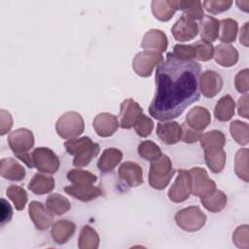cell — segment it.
Instances as JSON below:
<instances>
[{"label": "cell", "instance_id": "1", "mask_svg": "<svg viewBox=\"0 0 249 249\" xmlns=\"http://www.w3.org/2000/svg\"><path fill=\"white\" fill-rule=\"evenodd\" d=\"M200 70L196 60L181 59L167 53L165 59L157 66L156 92L149 106L150 115L160 121L172 120L198 100Z\"/></svg>", "mask_w": 249, "mask_h": 249}, {"label": "cell", "instance_id": "2", "mask_svg": "<svg viewBox=\"0 0 249 249\" xmlns=\"http://www.w3.org/2000/svg\"><path fill=\"white\" fill-rule=\"evenodd\" d=\"M64 148L68 154L74 156L73 164L76 167L87 166L100 151L99 145L88 136L69 139L64 142Z\"/></svg>", "mask_w": 249, "mask_h": 249}, {"label": "cell", "instance_id": "3", "mask_svg": "<svg viewBox=\"0 0 249 249\" xmlns=\"http://www.w3.org/2000/svg\"><path fill=\"white\" fill-rule=\"evenodd\" d=\"M175 174V170L172 166L171 160L164 154L153 160L149 170V184L156 190H163L169 184L172 176Z\"/></svg>", "mask_w": 249, "mask_h": 249}, {"label": "cell", "instance_id": "4", "mask_svg": "<svg viewBox=\"0 0 249 249\" xmlns=\"http://www.w3.org/2000/svg\"><path fill=\"white\" fill-rule=\"evenodd\" d=\"M85 129L83 117L75 112L69 111L62 114L55 124L57 134L63 139H74L79 137Z\"/></svg>", "mask_w": 249, "mask_h": 249}, {"label": "cell", "instance_id": "5", "mask_svg": "<svg viewBox=\"0 0 249 249\" xmlns=\"http://www.w3.org/2000/svg\"><path fill=\"white\" fill-rule=\"evenodd\" d=\"M177 226L185 231L194 232L199 231L206 222V215L198 206L191 205L185 207L175 214Z\"/></svg>", "mask_w": 249, "mask_h": 249}, {"label": "cell", "instance_id": "6", "mask_svg": "<svg viewBox=\"0 0 249 249\" xmlns=\"http://www.w3.org/2000/svg\"><path fill=\"white\" fill-rule=\"evenodd\" d=\"M163 61V55L154 51H143L134 56L132 60V68L140 77H149L154 68Z\"/></svg>", "mask_w": 249, "mask_h": 249}, {"label": "cell", "instance_id": "7", "mask_svg": "<svg viewBox=\"0 0 249 249\" xmlns=\"http://www.w3.org/2000/svg\"><path fill=\"white\" fill-rule=\"evenodd\" d=\"M34 167L40 172L53 174L59 168V159L56 154L50 148L38 147L31 153Z\"/></svg>", "mask_w": 249, "mask_h": 249}, {"label": "cell", "instance_id": "8", "mask_svg": "<svg viewBox=\"0 0 249 249\" xmlns=\"http://www.w3.org/2000/svg\"><path fill=\"white\" fill-rule=\"evenodd\" d=\"M192 179V194L199 198L211 195L216 190V183L208 176L202 167H193L189 170Z\"/></svg>", "mask_w": 249, "mask_h": 249}, {"label": "cell", "instance_id": "9", "mask_svg": "<svg viewBox=\"0 0 249 249\" xmlns=\"http://www.w3.org/2000/svg\"><path fill=\"white\" fill-rule=\"evenodd\" d=\"M192 193V179L189 170L179 169L177 177L168 190V198L175 202H183L187 200Z\"/></svg>", "mask_w": 249, "mask_h": 249}, {"label": "cell", "instance_id": "10", "mask_svg": "<svg viewBox=\"0 0 249 249\" xmlns=\"http://www.w3.org/2000/svg\"><path fill=\"white\" fill-rule=\"evenodd\" d=\"M8 143L16 157L27 154L34 146V135L31 130L20 127L8 135Z\"/></svg>", "mask_w": 249, "mask_h": 249}, {"label": "cell", "instance_id": "11", "mask_svg": "<svg viewBox=\"0 0 249 249\" xmlns=\"http://www.w3.org/2000/svg\"><path fill=\"white\" fill-rule=\"evenodd\" d=\"M223 79L220 74L212 70H206L199 75L198 88L199 91L206 98L216 96L223 88Z\"/></svg>", "mask_w": 249, "mask_h": 249}, {"label": "cell", "instance_id": "12", "mask_svg": "<svg viewBox=\"0 0 249 249\" xmlns=\"http://www.w3.org/2000/svg\"><path fill=\"white\" fill-rule=\"evenodd\" d=\"M143 114L142 107L132 98H126L121 103L120 126L129 129L134 126L137 119Z\"/></svg>", "mask_w": 249, "mask_h": 249}, {"label": "cell", "instance_id": "13", "mask_svg": "<svg viewBox=\"0 0 249 249\" xmlns=\"http://www.w3.org/2000/svg\"><path fill=\"white\" fill-rule=\"evenodd\" d=\"M172 35L179 42H187L194 39L198 33V24L196 20L182 15L171 28Z\"/></svg>", "mask_w": 249, "mask_h": 249}, {"label": "cell", "instance_id": "14", "mask_svg": "<svg viewBox=\"0 0 249 249\" xmlns=\"http://www.w3.org/2000/svg\"><path fill=\"white\" fill-rule=\"evenodd\" d=\"M119 178L130 188L143 184L142 167L134 161H124L118 169Z\"/></svg>", "mask_w": 249, "mask_h": 249}, {"label": "cell", "instance_id": "15", "mask_svg": "<svg viewBox=\"0 0 249 249\" xmlns=\"http://www.w3.org/2000/svg\"><path fill=\"white\" fill-rule=\"evenodd\" d=\"M28 214L39 231H46L50 228L53 222V214L48 210L47 206L37 200H33L29 203Z\"/></svg>", "mask_w": 249, "mask_h": 249}, {"label": "cell", "instance_id": "16", "mask_svg": "<svg viewBox=\"0 0 249 249\" xmlns=\"http://www.w3.org/2000/svg\"><path fill=\"white\" fill-rule=\"evenodd\" d=\"M119 125L118 117L107 112L99 113L92 122V126L100 137L112 136L117 131Z\"/></svg>", "mask_w": 249, "mask_h": 249}, {"label": "cell", "instance_id": "17", "mask_svg": "<svg viewBox=\"0 0 249 249\" xmlns=\"http://www.w3.org/2000/svg\"><path fill=\"white\" fill-rule=\"evenodd\" d=\"M157 134L164 144L173 145L181 140L182 126L175 121H160L157 124Z\"/></svg>", "mask_w": 249, "mask_h": 249}, {"label": "cell", "instance_id": "18", "mask_svg": "<svg viewBox=\"0 0 249 249\" xmlns=\"http://www.w3.org/2000/svg\"><path fill=\"white\" fill-rule=\"evenodd\" d=\"M168 46V40L165 33L160 29H150L145 33L141 47L146 51H154L158 53H163Z\"/></svg>", "mask_w": 249, "mask_h": 249}, {"label": "cell", "instance_id": "19", "mask_svg": "<svg viewBox=\"0 0 249 249\" xmlns=\"http://www.w3.org/2000/svg\"><path fill=\"white\" fill-rule=\"evenodd\" d=\"M64 192L69 196H73L82 201H89L103 195L100 188L90 185H69L64 187Z\"/></svg>", "mask_w": 249, "mask_h": 249}, {"label": "cell", "instance_id": "20", "mask_svg": "<svg viewBox=\"0 0 249 249\" xmlns=\"http://www.w3.org/2000/svg\"><path fill=\"white\" fill-rule=\"evenodd\" d=\"M213 57L223 67H231L238 61V52L231 44H219L214 49Z\"/></svg>", "mask_w": 249, "mask_h": 249}, {"label": "cell", "instance_id": "21", "mask_svg": "<svg viewBox=\"0 0 249 249\" xmlns=\"http://www.w3.org/2000/svg\"><path fill=\"white\" fill-rule=\"evenodd\" d=\"M211 122L210 112L202 106H195L186 116V124L199 131L206 128Z\"/></svg>", "mask_w": 249, "mask_h": 249}, {"label": "cell", "instance_id": "22", "mask_svg": "<svg viewBox=\"0 0 249 249\" xmlns=\"http://www.w3.org/2000/svg\"><path fill=\"white\" fill-rule=\"evenodd\" d=\"M0 174L10 181H21L25 177V169L15 159L4 158L0 160Z\"/></svg>", "mask_w": 249, "mask_h": 249}, {"label": "cell", "instance_id": "23", "mask_svg": "<svg viewBox=\"0 0 249 249\" xmlns=\"http://www.w3.org/2000/svg\"><path fill=\"white\" fill-rule=\"evenodd\" d=\"M154 17L160 21H168L178 11L177 0H154L151 3Z\"/></svg>", "mask_w": 249, "mask_h": 249}, {"label": "cell", "instance_id": "24", "mask_svg": "<svg viewBox=\"0 0 249 249\" xmlns=\"http://www.w3.org/2000/svg\"><path fill=\"white\" fill-rule=\"evenodd\" d=\"M76 225L68 220H58L52 226L51 235L57 244L66 243L74 234Z\"/></svg>", "mask_w": 249, "mask_h": 249}, {"label": "cell", "instance_id": "25", "mask_svg": "<svg viewBox=\"0 0 249 249\" xmlns=\"http://www.w3.org/2000/svg\"><path fill=\"white\" fill-rule=\"evenodd\" d=\"M219 28H220V20L211 17L204 16L198 25L199 35L202 41L207 43H212L219 37Z\"/></svg>", "mask_w": 249, "mask_h": 249}, {"label": "cell", "instance_id": "26", "mask_svg": "<svg viewBox=\"0 0 249 249\" xmlns=\"http://www.w3.org/2000/svg\"><path fill=\"white\" fill-rule=\"evenodd\" d=\"M123 153L117 148L105 149L97 161V167L100 171L107 173L112 171L122 160Z\"/></svg>", "mask_w": 249, "mask_h": 249}, {"label": "cell", "instance_id": "27", "mask_svg": "<svg viewBox=\"0 0 249 249\" xmlns=\"http://www.w3.org/2000/svg\"><path fill=\"white\" fill-rule=\"evenodd\" d=\"M54 179L52 176L42 173H36L28 184V189L36 195H45L54 189Z\"/></svg>", "mask_w": 249, "mask_h": 249}, {"label": "cell", "instance_id": "28", "mask_svg": "<svg viewBox=\"0 0 249 249\" xmlns=\"http://www.w3.org/2000/svg\"><path fill=\"white\" fill-rule=\"evenodd\" d=\"M235 109V102L233 98L226 94L222 96L215 105L214 115L215 118L220 122H228L230 121L234 115Z\"/></svg>", "mask_w": 249, "mask_h": 249}, {"label": "cell", "instance_id": "29", "mask_svg": "<svg viewBox=\"0 0 249 249\" xmlns=\"http://www.w3.org/2000/svg\"><path fill=\"white\" fill-rule=\"evenodd\" d=\"M204 160L210 171L219 173L225 167L227 155L223 148L204 150Z\"/></svg>", "mask_w": 249, "mask_h": 249}, {"label": "cell", "instance_id": "30", "mask_svg": "<svg viewBox=\"0 0 249 249\" xmlns=\"http://www.w3.org/2000/svg\"><path fill=\"white\" fill-rule=\"evenodd\" d=\"M227 196L221 190H215L211 195L200 198V202L205 209L212 213L221 212L227 205Z\"/></svg>", "mask_w": 249, "mask_h": 249}, {"label": "cell", "instance_id": "31", "mask_svg": "<svg viewBox=\"0 0 249 249\" xmlns=\"http://www.w3.org/2000/svg\"><path fill=\"white\" fill-rule=\"evenodd\" d=\"M199 142L203 150L221 149L226 144V136L221 130L213 129L201 134Z\"/></svg>", "mask_w": 249, "mask_h": 249}, {"label": "cell", "instance_id": "32", "mask_svg": "<svg viewBox=\"0 0 249 249\" xmlns=\"http://www.w3.org/2000/svg\"><path fill=\"white\" fill-rule=\"evenodd\" d=\"M46 206L53 215H63L71 208V203L67 197L59 194H52L46 199Z\"/></svg>", "mask_w": 249, "mask_h": 249}, {"label": "cell", "instance_id": "33", "mask_svg": "<svg viewBox=\"0 0 249 249\" xmlns=\"http://www.w3.org/2000/svg\"><path fill=\"white\" fill-rule=\"evenodd\" d=\"M238 24L233 18H224L220 20L219 28V40L225 44L234 42L237 36Z\"/></svg>", "mask_w": 249, "mask_h": 249}, {"label": "cell", "instance_id": "34", "mask_svg": "<svg viewBox=\"0 0 249 249\" xmlns=\"http://www.w3.org/2000/svg\"><path fill=\"white\" fill-rule=\"evenodd\" d=\"M98 246L99 236L96 231L89 226H84L79 234L78 247L80 249H96Z\"/></svg>", "mask_w": 249, "mask_h": 249}, {"label": "cell", "instance_id": "35", "mask_svg": "<svg viewBox=\"0 0 249 249\" xmlns=\"http://www.w3.org/2000/svg\"><path fill=\"white\" fill-rule=\"evenodd\" d=\"M178 10L183 12V15L186 17L196 20L201 19L204 17L202 2L196 0V1H187V0H180L178 1Z\"/></svg>", "mask_w": 249, "mask_h": 249}, {"label": "cell", "instance_id": "36", "mask_svg": "<svg viewBox=\"0 0 249 249\" xmlns=\"http://www.w3.org/2000/svg\"><path fill=\"white\" fill-rule=\"evenodd\" d=\"M230 132L234 141L241 145L245 146L249 142V125L245 122L235 120L230 124Z\"/></svg>", "mask_w": 249, "mask_h": 249}, {"label": "cell", "instance_id": "37", "mask_svg": "<svg viewBox=\"0 0 249 249\" xmlns=\"http://www.w3.org/2000/svg\"><path fill=\"white\" fill-rule=\"evenodd\" d=\"M66 176H67V179L74 185H90L95 183L97 180V177L95 174L88 170L80 169L79 167L70 169L67 172Z\"/></svg>", "mask_w": 249, "mask_h": 249}, {"label": "cell", "instance_id": "38", "mask_svg": "<svg viewBox=\"0 0 249 249\" xmlns=\"http://www.w3.org/2000/svg\"><path fill=\"white\" fill-rule=\"evenodd\" d=\"M235 174L244 182H248V149H239L234 157Z\"/></svg>", "mask_w": 249, "mask_h": 249}, {"label": "cell", "instance_id": "39", "mask_svg": "<svg viewBox=\"0 0 249 249\" xmlns=\"http://www.w3.org/2000/svg\"><path fill=\"white\" fill-rule=\"evenodd\" d=\"M6 196L14 203L18 211L22 210L27 202V194L23 188L18 185H11L6 190Z\"/></svg>", "mask_w": 249, "mask_h": 249}, {"label": "cell", "instance_id": "40", "mask_svg": "<svg viewBox=\"0 0 249 249\" xmlns=\"http://www.w3.org/2000/svg\"><path fill=\"white\" fill-rule=\"evenodd\" d=\"M138 154L139 156L146 160H156L157 159H159L161 156V151L160 148L153 141L150 140H145L142 141L139 145H138Z\"/></svg>", "mask_w": 249, "mask_h": 249}, {"label": "cell", "instance_id": "41", "mask_svg": "<svg viewBox=\"0 0 249 249\" xmlns=\"http://www.w3.org/2000/svg\"><path fill=\"white\" fill-rule=\"evenodd\" d=\"M196 52L195 60L198 61H208L213 57L214 47L211 43H207L205 41L199 40L193 44Z\"/></svg>", "mask_w": 249, "mask_h": 249}, {"label": "cell", "instance_id": "42", "mask_svg": "<svg viewBox=\"0 0 249 249\" xmlns=\"http://www.w3.org/2000/svg\"><path fill=\"white\" fill-rule=\"evenodd\" d=\"M233 244L241 249L249 248V227L248 225L238 226L232 233Z\"/></svg>", "mask_w": 249, "mask_h": 249}, {"label": "cell", "instance_id": "43", "mask_svg": "<svg viewBox=\"0 0 249 249\" xmlns=\"http://www.w3.org/2000/svg\"><path fill=\"white\" fill-rule=\"evenodd\" d=\"M134 129L135 132L137 133L138 136L140 137H147L149 136L154 128V122L151 118L148 116L142 114L136 121L134 124Z\"/></svg>", "mask_w": 249, "mask_h": 249}, {"label": "cell", "instance_id": "44", "mask_svg": "<svg viewBox=\"0 0 249 249\" xmlns=\"http://www.w3.org/2000/svg\"><path fill=\"white\" fill-rule=\"evenodd\" d=\"M231 5L232 1L231 0H206L202 2V7L213 15L228 11Z\"/></svg>", "mask_w": 249, "mask_h": 249}, {"label": "cell", "instance_id": "45", "mask_svg": "<svg viewBox=\"0 0 249 249\" xmlns=\"http://www.w3.org/2000/svg\"><path fill=\"white\" fill-rule=\"evenodd\" d=\"M172 53L181 59H187V60H195L196 52L193 45H181L176 44L173 47Z\"/></svg>", "mask_w": 249, "mask_h": 249}, {"label": "cell", "instance_id": "46", "mask_svg": "<svg viewBox=\"0 0 249 249\" xmlns=\"http://www.w3.org/2000/svg\"><path fill=\"white\" fill-rule=\"evenodd\" d=\"M235 89L240 93H247L249 90V69L244 68L234 77Z\"/></svg>", "mask_w": 249, "mask_h": 249}, {"label": "cell", "instance_id": "47", "mask_svg": "<svg viewBox=\"0 0 249 249\" xmlns=\"http://www.w3.org/2000/svg\"><path fill=\"white\" fill-rule=\"evenodd\" d=\"M182 136H181V141L192 144L199 140L200 135L202 134L201 131L196 130L191 126H189L187 124H182Z\"/></svg>", "mask_w": 249, "mask_h": 249}, {"label": "cell", "instance_id": "48", "mask_svg": "<svg viewBox=\"0 0 249 249\" xmlns=\"http://www.w3.org/2000/svg\"><path fill=\"white\" fill-rule=\"evenodd\" d=\"M13 126V117L12 115L4 110L1 109L0 111V134L4 135L10 131Z\"/></svg>", "mask_w": 249, "mask_h": 249}, {"label": "cell", "instance_id": "49", "mask_svg": "<svg viewBox=\"0 0 249 249\" xmlns=\"http://www.w3.org/2000/svg\"><path fill=\"white\" fill-rule=\"evenodd\" d=\"M0 225L4 226L9 223L13 217V210L10 203L5 199L1 198V208H0Z\"/></svg>", "mask_w": 249, "mask_h": 249}, {"label": "cell", "instance_id": "50", "mask_svg": "<svg viewBox=\"0 0 249 249\" xmlns=\"http://www.w3.org/2000/svg\"><path fill=\"white\" fill-rule=\"evenodd\" d=\"M237 112L238 115L248 119L249 115H248V93H244L242 96L239 97L238 101H237Z\"/></svg>", "mask_w": 249, "mask_h": 249}, {"label": "cell", "instance_id": "51", "mask_svg": "<svg viewBox=\"0 0 249 249\" xmlns=\"http://www.w3.org/2000/svg\"><path fill=\"white\" fill-rule=\"evenodd\" d=\"M248 22H245L243 26L240 29V34H239V42L242 44L244 47H248Z\"/></svg>", "mask_w": 249, "mask_h": 249}, {"label": "cell", "instance_id": "52", "mask_svg": "<svg viewBox=\"0 0 249 249\" xmlns=\"http://www.w3.org/2000/svg\"><path fill=\"white\" fill-rule=\"evenodd\" d=\"M235 3L239 7L240 10H242L246 13L249 11V1H247V0H245V1H236Z\"/></svg>", "mask_w": 249, "mask_h": 249}]
</instances>
